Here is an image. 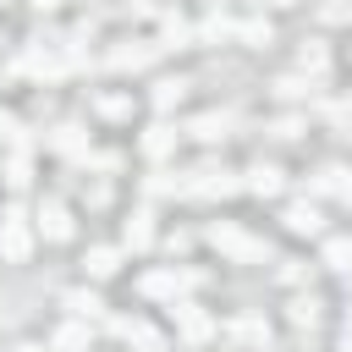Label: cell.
Wrapping results in <instances>:
<instances>
[{
	"label": "cell",
	"instance_id": "cell-1",
	"mask_svg": "<svg viewBox=\"0 0 352 352\" xmlns=\"http://www.w3.org/2000/svg\"><path fill=\"white\" fill-rule=\"evenodd\" d=\"M33 242H38V226L22 214V204H11L0 214V258L6 264H28L33 258Z\"/></svg>",
	"mask_w": 352,
	"mask_h": 352
},
{
	"label": "cell",
	"instance_id": "cell-2",
	"mask_svg": "<svg viewBox=\"0 0 352 352\" xmlns=\"http://www.w3.org/2000/svg\"><path fill=\"white\" fill-rule=\"evenodd\" d=\"M209 242L231 258V264H264L270 258V248L258 242V236H248L242 226H231V220H220V226H209Z\"/></svg>",
	"mask_w": 352,
	"mask_h": 352
},
{
	"label": "cell",
	"instance_id": "cell-3",
	"mask_svg": "<svg viewBox=\"0 0 352 352\" xmlns=\"http://www.w3.org/2000/svg\"><path fill=\"white\" fill-rule=\"evenodd\" d=\"M116 336L132 346V352H165L170 341H165V330H154L143 314H132V319H116Z\"/></svg>",
	"mask_w": 352,
	"mask_h": 352
},
{
	"label": "cell",
	"instance_id": "cell-4",
	"mask_svg": "<svg viewBox=\"0 0 352 352\" xmlns=\"http://www.w3.org/2000/svg\"><path fill=\"white\" fill-rule=\"evenodd\" d=\"M38 236H44V242H66V236H72V209H66L60 198H44V204H38Z\"/></svg>",
	"mask_w": 352,
	"mask_h": 352
},
{
	"label": "cell",
	"instance_id": "cell-5",
	"mask_svg": "<svg viewBox=\"0 0 352 352\" xmlns=\"http://www.w3.org/2000/svg\"><path fill=\"white\" fill-rule=\"evenodd\" d=\"M176 308V330L187 336V341H209L214 336V324H209V314L198 308V302H170Z\"/></svg>",
	"mask_w": 352,
	"mask_h": 352
},
{
	"label": "cell",
	"instance_id": "cell-6",
	"mask_svg": "<svg viewBox=\"0 0 352 352\" xmlns=\"http://www.w3.org/2000/svg\"><path fill=\"white\" fill-rule=\"evenodd\" d=\"M88 341H94L88 319H66V324L50 336V346H55V352H88Z\"/></svg>",
	"mask_w": 352,
	"mask_h": 352
},
{
	"label": "cell",
	"instance_id": "cell-7",
	"mask_svg": "<svg viewBox=\"0 0 352 352\" xmlns=\"http://www.w3.org/2000/svg\"><path fill=\"white\" fill-rule=\"evenodd\" d=\"M116 270H121V248H88V253H82V275L110 280Z\"/></svg>",
	"mask_w": 352,
	"mask_h": 352
},
{
	"label": "cell",
	"instance_id": "cell-8",
	"mask_svg": "<svg viewBox=\"0 0 352 352\" xmlns=\"http://www.w3.org/2000/svg\"><path fill=\"white\" fill-rule=\"evenodd\" d=\"M182 286H192V275H176V270H154V275H143V297H170V302H176Z\"/></svg>",
	"mask_w": 352,
	"mask_h": 352
},
{
	"label": "cell",
	"instance_id": "cell-9",
	"mask_svg": "<svg viewBox=\"0 0 352 352\" xmlns=\"http://www.w3.org/2000/svg\"><path fill=\"white\" fill-rule=\"evenodd\" d=\"M60 302H66V314H72V319H99V314H104L99 292H88V286H72V292H60Z\"/></svg>",
	"mask_w": 352,
	"mask_h": 352
},
{
	"label": "cell",
	"instance_id": "cell-10",
	"mask_svg": "<svg viewBox=\"0 0 352 352\" xmlns=\"http://www.w3.org/2000/svg\"><path fill=\"white\" fill-rule=\"evenodd\" d=\"M242 187H248V192H258V198H275V192L286 187V176H280V165H253Z\"/></svg>",
	"mask_w": 352,
	"mask_h": 352
},
{
	"label": "cell",
	"instance_id": "cell-11",
	"mask_svg": "<svg viewBox=\"0 0 352 352\" xmlns=\"http://www.w3.org/2000/svg\"><path fill=\"white\" fill-rule=\"evenodd\" d=\"M286 231L292 236H314L319 231V209L314 204H286Z\"/></svg>",
	"mask_w": 352,
	"mask_h": 352
},
{
	"label": "cell",
	"instance_id": "cell-12",
	"mask_svg": "<svg viewBox=\"0 0 352 352\" xmlns=\"http://www.w3.org/2000/svg\"><path fill=\"white\" fill-rule=\"evenodd\" d=\"M170 148H176V126H165V121H160V126H148V132H143V154H148V160H160V154H170Z\"/></svg>",
	"mask_w": 352,
	"mask_h": 352
},
{
	"label": "cell",
	"instance_id": "cell-13",
	"mask_svg": "<svg viewBox=\"0 0 352 352\" xmlns=\"http://www.w3.org/2000/svg\"><path fill=\"white\" fill-rule=\"evenodd\" d=\"M226 126H231V116H226V110H209V116H198V121H192V138L214 143V138H226Z\"/></svg>",
	"mask_w": 352,
	"mask_h": 352
},
{
	"label": "cell",
	"instance_id": "cell-14",
	"mask_svg": "<svg viewBox=\"0 0 352 352\" xmlns=\"http://www.w3.org/2000/svg\"><path fill=\"white\" fill-rule=\"evenodd\" d=\"M121 242H126L132 253H143V248L154 242V226H148V214H132V220H126V231H121Z\"/></svg>",
	"mask_w": 352,
	"mask_h": 352
},
{
	"label": "cell",
	"instance_id": "cell-15",
	"mask_svg": "<svg viewBox=\"0 0 352 352\" xmlns=\"http://www.w3.org/2000/svg\"><path fill=\"white\" fill-rule=\"evenodd\" d=\"M324 264L330 270H352V236H330L324 242Z\"/></svg>",
	"mask_w": 352,
	"mask_h": 352
},
{
	"label": "cell",
	"instance_id": "cell-16",
	"mask_svg": "<svg viewBox=\"0 0 352 352\" xmlns=\"http://www.w3.org/2000/svg\"><path fill=\"white\" fill-rule=\"evenodd\" d=\"M182 94H187V82H182V77H165V82H154V104H160V110L182 104Z\"/></svg>",
	"mask_w": 352,
	"mask_h": 352
},
{
	"label": "cell",
	"instance_id": "cell-17",
	"mask_svg": "<svg viewBox=\"0 0 352 352\" xmlns=\"http://www.w3.org/2000/svg\"><path fill=\"white\" fill-rule=\"evenodd\" d=\"M6 182H11L16 192L28 187V148H16V154H11V165H6Z\"/></svg>",
	"mask_w": 352,
	"mask_h": 352
},
{
	"label": "cell",
	"instance_id": "cell-18",
	"mask_svg": "<svg viewBox=\"0 0 352 352\" xmlns=\"http://www.w3.org/2000/svg\"><path fill=\"white\" fill-rule=\"evenodd\" d=\"M236 38L258 50V44H270V22H242V28H236Z\"/></svg>",
	"mask_w": 352,
	"mask_h": 352
},
{
	"label": "cell",
	"instance_id": "cell-19",
	"mask_svg": "<svg viewBox=\"0 0 352 352\" xmlns=\"http://www.w3.org/2000/svg\"><path fill=\"white\" fill-rule=\"evenodd\" d=\"M50 143H55L60 154H82V132H77V126H60V132H55Z\"/></svg>",
	"mask_w": 352,
	"mask_h": 352
},
{
	"label": "cell",
	"instance_id": "cell-20",
	"mask_svg": "<svg viewBox=\"0 0 352 352\" xmlns=\"http://www.w3.org/2000/svg\"><path fill=\"white\" fill-rule=\"evenodd\" d=\"M319 319V302L314 297H292V324H314Z\"/></svg>",
	"mask_w": 352,
	"mask_h": 352
},
{
	"label": "cell",
	"instance_id": "cell-21",
	"mask_svg": "<svg viewBox=\"0 0 352 352\" xmlns=\"http://www.w3.org/2000/svg\"><path fill=\"white\" fill-rule=\"evenodd\" d=\"M99 110H104L110 121H121V116H132V99H121V94H110V99H99Z\"/></svg>",
	"mask_w": 352,
	"mask_h": 352
},
{
	"label": "cell",
	"instance_id": "cell-22",
	"mask_svg": "<svg viewBox=\"0 0 352 352\" xmlns=\"http://www.w3.org/2000/svg\"><path fill=\"white\" fill-rule=\"evenodd\" d=\"M231 330H236V336H270V324H264V319H236Z\"/></svg>",
	"mask_w": 352,
	"mask_h": 352
},
{
	"label": "cell",
	"instance_id": "cell-23",
	"mask_svg": "<svg viewBox=\"0 0 352 352\" xmlns=\"http://www.w3.org/2000/svg\"><path fill=\"white\" fill-rule=\"evenodd\" d=\"M16 132V121H11V110H0V138H11Z\"/></svg>",
	"mask_w": 352,
	"mask_h": 352
},
{
	"label": "cell",
	"instance_id": "cell-24",
	"mask_svg": "<svg viewBox=\"0 0 352 352\" xmlns=\"http://www.w3.org/2000/svg\"><path fill=\"white\" fill-rule=\"evenodd\" d=\"M16 352H44V346H38V341H22V346H16Z\"/></svg>",
	"mask_w": 352,
	"mask_h": 352
}]
</instances>
